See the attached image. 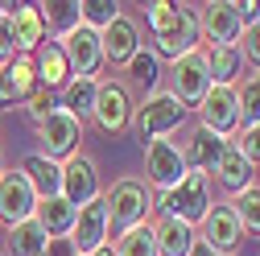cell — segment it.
I'll return each instance as SVG.
<instances>
[{
    "label": "cell",
    "mask_w": 260,
    "mask_h": 256,
    "mask_svg": "<svg viewBox=\"0 0 260 256\" xmlns=\"http://www.w3.org/2000/svg\"><path fill=\"white\" fill-rule=\"evenodd\" d=\"M182 124H186V108L174 100V91L157 87L141 100V108H133V124L128 128L141 141H161V137H174Z\"/></svg>",
    "instance_id": "obj_3"
},
{
    "label": "cell",
    "mask_w": 260,
    "mask_h": 256,
    "mask_svg": "<svg viewBox=\"0 0 260 256\" xmlns=\"http://www.w3.org/2000/svg\"><path fill=\"white\" fill-rule=\"evenodd\" d=\"M232 211H236V219H240L244 232H260V186L256 182L232 199Z\"/></svg>",
    "instance_id": "obj_32"
},
{
    "label": "cell",
    "mask_w": 260,
    "mask_h": 256,
    "mask_svg": "<svg viewBox=\"0 0 260 256\" xmlns=\"http://www.w3.org/2000/svg\"><path fill=\"white\" fill-rule=\"evenodd\" d=\"M199 228H203V232H199V244H203L211 256H236V252L244 248V228H240L232 203H215Z\"/></svg>",
    "instance_id": "obj_6"
},
{
    "label": "cell",
    "mask_w": 260,
    "mask_h": 256,
    "mask_svg": "<svg viewBox=\"0 0 260 256\" xmlns=\"http://www.w3.org/2000/svg\"><path fill=\"white\" fill-rule=\"evenodd\" d=\"M199 124L207 133H215L219 141H232L240 133V100L236 87H211L207 100L199 104Z\"/></svg>",
    "instance_id": "obj_11"
},
{
    "label": "cell",
    "mask_w": 260,
    "mask_h": 256,
    "mask_svg": "<svg viewBox=\"0 0 260 256\" xmlns=\"http://www.w3.org/2000/svg\"><path fill=\"white\" fill-rule=\"evenodd\" d=\"M17 58V46H13V29H9V13L0 17V62H13Z\"/></svg>",
    "instance_id": "obj_37"
},
{
    "label": "cell",
    "mask_w": 260,
    "mask_h": 256,
    "mask_svg": "<svg viewBox=\"0 0 260 256\" xmlns=\"http://www.w3.org/2000/svg\"><path fill=\"white\" fill-rule=\"evenodd\" d=\"M38 17H42V25H46V34L54 29L58 38H67L71 29H79L83 21H79V5L75 0H50V5H38Z\"/></svg>",
    "instance_id": "obj_28"
},
{
    "label": "cell",
    "mask_w": 260,
    "mask_h": 256,
    "mask_svg": "<svg viewBox=\"0 0 260 256\" xmlns=\"http://www.w3.org/2000/svg\"><path fill=\"white\" fill-rule=\"evenodd\" d=\"M236 100H240V124H260V71L244 79V87H236Z\"/></svg>",
    "instance_id": "obj_33"
},
{
    "label": "cell",
    "mask_w": 260,
    "mask_h": 256,
    "mask_svg": "<svg viewBox=\"0 0 260 256\" xmlns=\"http://www.w3.org/2000/svg\"><path fill=\"white\" fill-rule=\"evenodd\" d=\"M91 120L100 124L108 137L128 133V124H133V95H128V87H124V83H116V79H100Z\"/></svg>",
    "instance_id": "obj_7"
},
{
    "label": "cell",
    "mask_w": 260,
    "mask_h": 256,
    "mask_svg": "<svg viewBox=\"0 0 260 256\" xmlns=\"http://www.w3.org/2000/svg\"><path fill=\"white\" fill-rule=\"evenodd\" d=\"M215 182H219L223 190H232V195H240V190H248V186H252V166L240 157V149H236V145H227V149H223V157L215 162Z\"/></svg>",
    "instance_id": "obj_25"
},
{
    "label": "cell",
    "mask_w": 260,
    "mask_h": 256,
    "mask_svg": "<svg viewBox=\"0 0 260 256\" xmlns=\"http://www.w3.org/2000/svg\"><path fill=\"white\" fill-rule=\"evenodd\" d=\"M25 108H29V116H34V124H42L58 104H54V91H46V87H38L34 95H29V100H25Z\"/></svg>",
    "instance_id": "obj_36"
},
{
    "label": "cell",
    "mask_w": 260,
    "mask_h": 256,
    "mask_svg": "<svg viewBox=\"0 0 260 256\" xmlns=\"http://www.w3.org/2000/svg\"><path fill=\"white\" fill-rule=\"evenodd\" d=\"M153 240H157V256H194V248H199V232L178 219H161L153 228Z\"/></svg>",
    "instance_id": "obj_22"
},
{
    "label": "cell",
    "mask_w": 260,
    "mask_h": 256,
    "mask_svg": "<svg viewBox=\"0 0 260 256\" xmlns=\"http://www.w3.org/2000/svg\"><path fill=\"white\" fill-rule=\"evenodd\" d=\"M203 58H207V75H211L215 87H236V79H240V71H244L240 46H207Z\"/></svg>",
    "instance_id": "obj_24"
},
{
    "label": "cell",
    "mask_w": 260,
    "mask_h": 256,
    "mask_svg": "<svg viewBox=\"0 0 260 256\" xmlns=\"http://www.w3.org/2000/svg\"><path fill=\"white\" fill-rule=\"evenodd\" d=\"M34 211H38V195H34V186L25 182V174L21 170L0 174V223H5V228H17V223L34 219Z\"/></svg>",
    "instance_id": "obj_14"
},
{
    "label": "cell",
    "mask_w": 260,
    "mask_h": 256,
    "mask_svg": "<svg viewBox=\"0 0 260 256\" xmlns=\"http://www.w3.org/2000/svg\"><path fill=\"white\" fill-rule=\"evenodd\" d=\"M145 21L153 29V54L157 58L178 62L182 54L199 50V13L190 5H166V0H157V5L145 9Z\"/></svg>",
    "instance_id": "obj_1"
},
{
    "label": "cell",
    "mask_w": 260,
    "mask_h": 256,
    "mask_svg": "<svg viewBox=\"0 0 260 256\" xmlns=\"http://www.w3.org/2000/svg\"><path fill=\"white\" fill-rule=\"evenodd\" d=\"M34 71H38V87H46V91H58V87L71 83V62H67V54H62V42L58 38H46L38 46Z\"/></svg>",
    "instance_id": "obj_20"
},
{
    "label": "cell",
    "mask_w": 260,
    "mask_h": 256,
    "mask_svg": "<svg viewBox=\"0 0 260 256\" xmlns=\"http://www.w3.org/2000/svg\"><path fill=\"white\" fill-rule=\"evenodd\" d=\"M75 207L62 199V195H54V199H42L38 203V211H34V219L42 223V232L50 236V240H67L71 236V228H75Z\"/></svg>",
    "instance_id": "obj_23"
},
{
    "label": "cell",
    "mask_w": 260,
    "mask_h": 256,
    "mask_svg": "<svg viewBox=\"0 0 260 256\" xmlns=\"http://www.w3.org/2000/svg\"><path fill=\"white\" fill-rule=\"evenodd\" d=\"M38 91V71H34V58H13L0 67V108H17L25 104L29 95Z\"/></svg>",
    "instance_id": "obj_16"
},
{
    "label": "cell",
    "mask_w": 260,
    "mask_h": 256,
    "mask_svg": "<svg viewBox=\"0 0 260 256\" xmlns=\"http://www.w3.org/2000/svg\"><path fill=\"white\" fill-rule=\"evenodd\" d=\"M116 17H120V5H116V0H83V5H79V21H83L87 29H95V34H104Z\"/></svg>",
    "instance_id": "obj_31"
},
{
    "label": "cell",
    "mask_w": 260,
    "mask_h": 256,
    "mask_svg": "<svg viewBox=\"0 0 260 256\" xmlns=\"http://www.w3.org/2000/svg\"><path fill=\"white\" fill-rule=\"evenodd\" d=\"M232 145L240 149V157H244L248 166H260V124H248V128H240Z\"/></svg>",
    "instance_id": "obj_34"
},
{
    "label": "cell",
    "mask_w": 260,
    "mask_h": 256,
    "mask_svg": "<svg viewBox=\"0 0 260 256\" xmlns=\"http://www.w3.org/2000/svg\"><path fill=\"white\" fill-rule=\"evenodd\" d=\"M227 145H232V141H219L215 133H207L203 124H194V128H190V137L182 141V162H186V170L207 174V170H215V162L223 157Z\"/></svg>",
    "instance_id": "obj_18"
},
{
    "label": "cell",
    "mask_w": 260,
    "mask_h": 256,
    "mask_svg": "<svg viewBox=\"0 0 260 256\" xmlns=\"http://www.w3.org/2000/svg\"><path fill=\"white\" fill-rule=\"evenodd\" d=\"M95 91H100V79H71L67 87H62V112H71L79 124L91 116V108H95Z\"/></svg>",
    "instance_id": "obj_26"
},
{
    "label": "cell",
    "mask_w": 260,
    "mask_h": 256,
    "mask_svg": "<svg viewBox=\"0 0 260 256\" xmlns=\"http://www.w3.org/2000/svg\"><path fill=\"white\" fill-rule=\"evenodd\" d=\"M256 17H260V5H256Z\"/></svg>",
    "instance_id": "obj_40"
},
{
    "label": "cell",
    "mask_w": 260,
    "mask_h": 256,
    "mask_svg": "<svg viewBox=\"0 0 260 256\" xmlns=\"http://www.w3.org/2000/svg\"><path fill=\"white\" fill-rule=\"evenodd\" d=\"M58 42H62L67 62H71V79H95L104 71V42H100L95 29L79 25V29H71V34L58 38Z\"/></svg>",
    "instance_id": "obj_12"
},
{
    "label": "cell",
    "mask_w": 260,
    "mask_h": 256,
    "mask_svg": "<svg viewBox=\"0 0 260 256\" xmlns=\"http://www.w3.org/2000/svg\"><path fill=\"white\" fill-rule=\"evenodd\" d=\"M174 100L190 112V108H199L203 100H207V91L215 87L211 83V75H207V58H203V50H190V54H182L178 62H174Z\"/></svg>",
    "instance_id": "obj_9"
},
{
    "label": "cell",
    "mask_w": 260,
    "mask_h": 256,
    "mask_svg": "<svg viewBox=\"0 0 260 256\" xmlns=\"http://www.w3.org/2000/svg\"><path fill=\"white\" fill-rule=\"evenodd\" d=\"M46 248H50V236L42 232L38 219H25L17 228H9V252L13 256H46Z\"/></svg>",
    "instance_id": "obj_27"
},
{
    "label": "cell",
    "mask_w": 260,
    "mask_h": 256,
    "mask_svg": "<svg viewBox=\"0 0 260 256\" xmlns=\"http://www.w3.org/2000/svg\"><path fill=\"white\" fill-rule=\"evenodd\" d=\"M100 42H104V62H112V67H128V58L145 46L141 42V25L133 17H124V13L100 34Z\"/></svg>",
    "instance_id": "obj_17"
},
{
    "label": "cell",
    "mask_w": 260,
    "mask_h": 256,
    "mask_svg": "<svg viewBox=\"0 0 260 256\" xmlns=\"http://www.w3.org/2000/svg\"><path fill=\"white\" fill-rule=\"evenodd\" d=\"M240 34H244V21H240L232 0H211V5H203L199 38H207L211 46H240Z\"/></svg>",
    "instance_id": "obj_15"
},
{
    "label": "cell",
    "mask_w": 260,
    "mask_h": 256,
    "mask_svg": "<svg viewBox=\"0 0 260 256\" xmlns=\"http://www.w3.org/2000/svg\"><path fill=\"white\" fill-rule=\"evenodd\" d=\"M108 240H112V232H108V211H104V195H100L95 203L79 207L67 244H71L75 256H95L100 248H108Z\"/></svg>",
    "instance_id": "obj_10"
},
{
    "label": "cell",
    "mask_w": 260,
    "mask_h": 256,
    "mask_svg": "<svg viewBox=\"0 0 260 256\" xmlns=\"http://www.w3.org/2000/svg\"><path fill=\"white\" fill-rule=\"evenodd\" d=\"M186 162H182V145L161 137V141H145V186L149 190H161V195H170V190L186 178Z\"/></svg>",
    "instance_id": "obj_5"
},
{
    "label": "cell",
    "mask_w": 260,
    "mask_h": 256,
    "mask_svg": "<svg viewBox=\"0 0 260 256\" xmlns=\"http://www.w3.org/2000/svg\"><path fill=\"white\" fill-rule=\"evenodd\" d=\"M62 199H67L75 211L100 199V166H95V157L75 153V157L62 162Z\"/></svg>",
    "instance_id": "obj_13"
},
{
    "label": "cell",
    "mask_w": 260,
    "mask_h": 256,
    "mask_svg": "<svg viewBox=\"0 0 260 256\" xmlns=\"http://www.w3.org/2000/svg\"><path fill=\"white\" fill-rule=\"evenodd\" d=\"M21 174H25V182H29V186H34L38 203H42V199L62 195V166H58V162H50V157L29 153L25 162H21Z\"/></svg>",
    "instance_id": "obj_21"
},
{
    "label": "cell",
    "mask_w": 260,
    "mask_h": 256,
    "mask_svg": "<svg viewBox=\"0 0 260 256\" xmlns=\"http://www.w3.org/2000/svg\"><path fill=\"white\" fill-rule=\"evenodd\" d=\"M104 211H108V232L124 236V232H133L141 228V223H149L153 215V190L137 178H120L112 182V190L104 195Z\"/></svg>",
    "instance_id": "obj_2"
},
{
    "label": "cell",
    "mask_w": 260,
    "mask_h": 256,
    "mask_svg": "<svg viewBox=\"0 0 260 256\" xmlns=\"http://www.w3.org/2000/svg\"><path fill=\"white\" fill-rule=\"evenodd\" d=\"M9 29H13V46H17L21 58L38 54V46L46 42V25H42V17H38V5H13Z\"/></svg>",
    "instance_id": "obj_19"
},
{
    "label": "cell",
    "mask_w": 260,
    "mask_h": 256,
    "mask_svg": "<svg viewBox=\"0 0 260 256\" xmlns=\"http://www.w3.org/2000/svg\"><path fill=\"white\" fill-rule=\"evenodd\" d=\"M38 141H42V157H50V162H67V157L79 153V141H83V124L71 116L54 108L42 124H38Z\"/></svg>",
    "instance_id": "obj_8"
},
{
    "label": "cell",
    "mask_w": 260,
    "mask_h": 256,
    "mask_svg": "<svg viewBox=\"0 0 260 256\" xmlns=\"http://www.w3.org/2000/svg\"><path fill=\"white\" fill-rule=\"evenodd\" d=\"M211 207H215V199H211V174H199V170H190L170 195H161V211H166V219H178V223H186V228H199Z\"/></svg>",
    "instance_id": "obj_4"
},
{
    "label": "cell",
    "mask_w": 260,
    "mask_h": 256,
    "mask_svg": "<svg viewBox=\"0 0 260 256\" xmlns=\"http://www.w3.org/2000/svg\"><path fill=\"white\" fill-rule=\"evenodd\" d=\"M95 256H112V244H108V248H100V252H95Z\"/></svg>",
    "instance_id": "obj_38"
},
{
    "label": "cell",
    "mask_w": 260,
    "mask_h": 256,
    "mask_svg": "<svg viewBox=\"0 0 260 256\" xmlns=\"http://www.w3.org/2000/svg\"><path fill=\"white\" fill-rule=\"evenodd\" d=\"M128 75H133V83L137 87H145V91H157V83H161V58L153 54V50H137L133 58H128Z\"/></svg>",
    "instance_id": "obj_29"
},
{
    "label": "cell",
    "mask_w": 260,
    "mask_h": 256,
    "mask_svg": "<svg viewBox=\"0 0 260 256\" xmlns=\"http://www.w3.org/2000/svg\"><path fill=\"white\" fill-rule=\"evenodd\" d=\"M240 38H244L240 58H244V62H252V67L260 71V17H256L252 25H244V34H240Z\"/></svg>",
    "instance_id": "obj_35"
},
{
    "label": "cell",
    "mask_w": 260,
    "mask_h": 256,
    "mask_svg": "<svg viewBox=\"0 0 260 256\" xmlns=\"http://www.w3.org/2000/svg\"><path fill=\"white\" fill-rule=\"evenodd\" d=\"M0 174H5V162H0Z\"/></svg>",
    "instance_id": "obj_39"
},
{
    "label": "cell",
    "mask_w": 260,
    "mask_h": 256,
    "mask_svg": "<svg viewBox=\"0 0 260 256\" xmlns=\"http://www.w3.org/2000/svg\"><path fill=\"white\" fill-rule=\"evenodd\" d=\"M112 256H157V240H153V228L149 223H141V228L116 236V248Z\"/></svg>",
    "instance_id": "obj_30"
}]
</instances>
